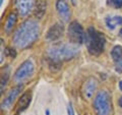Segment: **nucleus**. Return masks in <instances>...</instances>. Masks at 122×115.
Returning <instances> with one entry per match:
<instances>
[{
  "label": "nucleus",
  "instance_id": "obj_16",
  "mask_svg": "<svg viewBox=\"0 0 122 115\" xmlns=\"http://www.w3.org/2000/svg\"><path fill=\"white\" fill-rule=\"evenodd\" d=\"M111 56H112V59L115 61V62H119L122 59V47L120 45H117L112 49Z\"/></svg>",
  "mask_w": 122,
  "mask_h": 115
},
{
  "label": "nucleus",
  "instance_id": "obj_21",
  "mask_svg": "<svg viewBox=\"0 0 122 115\" xmlns=\"http://www.w3.org/2000/svg\"><path fill=\"white\" fill-rule=\"evenodd\" d=\"M71 3L73 5H76V3H77V0H71Z\"/></svg>",
  "mask_w": 122,
  "mask_h": 115
},
{
  "label": "nucleus",
  "instance_id": "obj_11",
  "mask_svg": "<svg viewBox=\"0 0 122 115\" xmlns=\"http://www.w3.org/2000/svg\"><path fill=\"white\" fill-rule=\"evenodd\" d=\"M21 89H22V86L20 85V86L15 87V88H13V89H11L9 91V93L7 94V96L4 99V101L2 102V109H9L10 107L12 106L15 98H16L17 95L20 94Z\"/></svg>",
  "mask_w": 122,
  "mask_h": 115
},
{
  "label": "nucleus",
  "instance_id": "obj_22",
  "mask_svg": "<svg viewBox=\"0 0 122 115\" xmlns=\"http://www.w3.org/2000/svg\"><path fill=\"white\" fill-rule=\"evenodd\" d=\"M119 89L120 91H122V80H120V83H119Z\"/></svg>",
  "mask_w": 122,
  "mask_h": 115
},
{
  "label": "nucleus",
  "instance_id": "obj_24",
  "mask_svg": "<svg viewBox=\"0 0 122 115\" xmlns=\"http://www.w3.org/2000/svg\"><path fill=\"white\" fill-rule=\"evenodd\" d=\"M46 115H50V112H49V110H46Z\"/></svg>",
  "mask_w": 122,
  "mask_h": 115
},
{
  "label": "nucleus",
  "instance_id": "obj_4",
  "mask_svg": "<svg viewBox=\"0 0 122 115\" xmlns=\"http://www.w3.org/2000/svg\"><path fill=\"white\" fill-rule=\"evenodd\" d=\"M94 109L97 115H112L111 97L107 91H99L94 99Z\"/></svg>",
  "mask_w": 122,
  "mask_h": 115
},
{
  "label": "nucleus",
  "instance_id": "obj_18",
  "mask_svg": "<svg viewBox=\"0 0 122 115\" xmlns=\"http://www.w3.org/2000/svg\"><path fill=\"white\" fill-rule=\"evenodd\" d=\"M67 114L68 115H74V110H73V107H72L71 103H69L67 106Z\"/></svg>",
  "mask_w": 122,
  "mask_h": 115
},
{
  "label": "nucleus",
  "instance_id": "obj_25",
  "mask_svg": "<svg viewBox=\"0 0 122 115\" xmlns=\"http://www.w3.org/2000/svg\"><path fill=\"white\" fill-rule=\"evenodd\" d=\"M119 35H120V36H121V37H122V29H121V30H120V32H119Z\"/></svg>",
  "mask_w": 122,
  "mask_h": 115
},
{
  "label": "nucleus",
  "instance_id": "obj_7",
  "mask_svg": "<svg viewBox=\"0 0 122 115\" xmlns=\"http://www.w3.org/2000/svg\"><path fill=\"white\" fill-rule=\"evenodd\" d=\"M98 82L95 78H89L86 79L81 87V94L86 99H92L97 90Z\"/></svg>",
  "mask_w": 122,
  "mask_h": 115
},
{
  "label": "nucleus",
  "instance_id": "obj_12",
  "mask_svg": "<svg viewBox=\"0 0 122 115\" xmlns=\"http://www.w3.org/2000/svg\"><path fill=\"white\" fill-rule=\"evenodd\" d=\"M30 100H32V95L29 92H25L24 93L20 98L18 99V102L16 104V108H15V114L18 115L20 113H21L22 111H25L26 108L29 107L30 103Z\"/></svg>",
  "mask_w": 122,
  "mask_h": 115
},
{
  "label": "nucleus",
  "instance_id": "obj_5",
  "mask_svg": "<svg viewBox=\"0 0 122 115\" xmlns=\"http://www.w3.org/2000/svg\"><path fill=\"white\" fill-rule=\"evenodd\" d=\"M67 37L72 44H82L86 40V32L81 24L77 21H71L67 29Z\"/></svg>",
  "mask_w": 122,
  "mask_h": 115
},
{
  "label": "nucleus",
  "instance_id": "obj_6",
  "mask_svg": "<svg viewBox=\"0 0 122 115\" xmlns=\"http://www.w3.org/2000/svg\"><path fill=\"white\" fill-rule=\"evenodd\" d=\"M34 66L33 62L30 60H25V62H22L21 65L16 69L14 73V82L16 83H22L26 78H29L30 76H32L34 73Z\"/></svg>",
  "mask_w": 122,
  "mask_h": 115
},
{
  "label": "nucleus",
  "instance_id": "obj_13",
  "mask_svg": "<svg viewBox=\"0 0 122 115\" xmlns=\"http://www.w3.org/2000/svg\"><path fill=\"white\" fill-rule=\"evenodd\" d=\"M106 26L109 30H114L117 26L122 24V16L120 15H114V16H108L106 18Z\"/></svg>",
  "mask_w": 122,
  "mask_h": 115
},
{
  "label": "nucleus",
  "instance_id": "obj_20",
  "mask_svg": "<svg viewBox=\"0 0 122 115\" xmlns=\"http://www.w3.org/2000/svg\"><path fill=\"white\" fill-rule=\"evenodd\" d=\"M7 52H9V54H10V56L12 57V58H14L15 55H16V53H15L14 51H12V49H7Z\"/></svg>",
  "mask_w": 122,
  "mask_h": 115
},
{
  "label": "nucleus",
  "instance_id": "obj_15",
  "mask_svg": "<svg viewBox=\"0 0 122 115\" xmlns=\"http://www.w3.org/2000/svg\"><path fill=\"white\" fill-rule=\"evenodd\" d=\"M46 7H47V4H46V2L43 1V0H40L37 3L36 9H35V16L37 18H42L44 16V14L46 12Z\"/></svg>",
  "mask_w": 122,
  "mask_h": 115
},
{
  "label": "nucleus",
  "instance_id": "obj_2",
  "mask_svg": "<svg viewBox=\"0 0 122 115\" xmlns=\"http://www.w3.org/2000/svg\"><path fill=\"white\" fill-rule=\"evenodd\" d=\"M77 53H78V49L75 46L65 43L53 44L47 51V54L50 60L56 61V62L59 63L61 61L72 59L73 57L77 55Z\"/></svg>",
  "mask_w": 122,
  "mask_h": 115
},
{
  "label": "nucleus",
  "instance_id": "obj_14",
  "mask_svg": "<svg viewBox=\"0 0 122 115\" xmlns=\"http://www.w3.org/2000/svg\"><path fill=\"white\" fill-rule=\"evenodd\" d=\"M16 21H17V16L15 13H10L8 15L6 22H5V26H4V30L6 33H10L11 31H12L13 26L16 24Z\"/></svg>",
  "mask_w": 122,
  "mask_h": 115
},
{
  "label": "nucleus",
  "instance_id": "obj_19",
  "mask_svg": "<svg viewBox=\"0 0 122 115\" xmlns=\"http://www.w3.org/2000/svg\"><path fill=\"white\" fill-rule=\"evenodd\" d=\"M116 70L118 72H122V59L117 63V66H116Z\"/></svg>",
  "mask_w": 122,
  "mask_h": 115
},
{
  "label": "nucleus",
  "instance_id": "obj_23",
  "mask_svg": "<svg viewBox=\"0 0 122 115\" xmlns=\"http://www.w3.org/2000/svg\"><path fill=\"white\" fill-rule=\"evenodd\" d=\"M119 105H120V106L122 107V97L120 98V100H119Z\"/></svg>",
  "mask_w": 122,
  "mask_h": 115
},
{
  "label": "nucleus",
  "instance_id": "obj_1",
  "mask_svg": "<svg viewBox=\"0 0 122 115\" xmlns=\"http://www.w3.org/2000/svg\"><path fill=\"white\" fill-rule=\"evenodd\" d=\"M39 34V24L34 20H26L14 32L12 37L13 44L20 49H25L37 41Z\"/></svg>",
  "mask_w": 122,
  "mask_h": 115
},
{
  "label": "nucleus",
  "instance_id": "obj_26",
  "mask_svg": "<svg viewBox=\"0 0 122 115\" xmlns=\"http://www.w3.org/2000/svg\"><path fill=\"white\" fill-rule=\"evenodd\" d=\"M3 4V0H0V5H2Z\"/></svg>",
  "mask_w": 122,
  "mask_h": 115
},
{
  "label": "nucleus",
  "instance_id": "obj_8",
  "mask_svg": "<svg viewBox=\"0 0 122 115\" xmlns=\"http://www.w3.org/2000/svg\"><path fill=\"white\" fill-rule=\"evenodd\" d=\"M35 0H15V7L22 16H26L33 10Z\"/></svg>",
  "mask_w": 122,
  "mask_h": 115
},
{
  "label": "nucleus",
  "instance_id": "obj_9",
  "mask_svg": "<svg viewBox=\"0 0 122 115\" xmlns=\"http://www.w3.org/2000/svg\"><path fill=\"white\" fill-rule=\"evenodd\" d=\"M56 9L57 12H58L59 17L63 21H68L70 18V8L68 6L67 3L64 1V0H57L56 2Z\"/></svg>",
  "mask_w": 122,
  "mask_h": 115
},
{
  "label": "nucleus",
  "instance_id": "obj_3",
  "mask_svg": "<svg viewBox=\"0 0 122 115\" xmlns=\"http://www.w3.org/2000/svg\"><path fill=\"white\" fill-rule=\"evenodd\" d=\"M86 45L87 48V51L90 52V54L98 56L104 51V47H105V38L102 35L100 32L93 28L90 26L87 29L86 33Z\"/></svg>",
  "mask_w": 122,
  "mask_h": 115
},
{
  "label": "nucleus",
  "instance_id": "obj_10",
  "mask_svg": "<svg viewBox=\"0 0 122 115\" xmlns=\"http://www.w3.org/2000/svg\"><path fill=\"white\" fill-rule=\"evenodd\" d=\"M63 32H64V26L61 24H55L54 26H52L47 32L46 39L50 42H55L62 37Z\"/></svg>",
  "mask_w": 122,
  "mask_h": 115
},
{
  "label": "nucleus",
  "instance_id": "obj_17",
  "mask_svg": "<svg viewBox=\"0 0 122 115\" xmlns=\"http://www.w3.org/2000/svg\"><path fill=\"white\" fill-rule=\"evenodd\" d=\"M107 4L109 6L114 7V8H121L122 0H107Z\"/></svg>",
  "mask_w": 122,
  "mask_h": 115
}]
</instances>
